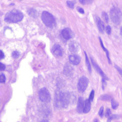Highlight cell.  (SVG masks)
<instances>
[{"instance_id": "cell-25", "label": "cell", "mask_w": 122, "mask_h": 122, "mask_svg": "<svg viewBox=\"0 0 122 122\" xmlns=\"http://www.w3.org/2000/svg\"><path fill=\"white\" fill-rule=\"evenodd\" d=\"M119 116L117 115H113V116H110L109 117H108V122H110L111 120H113V119H119Z\"/></svg>"}, {"instance_id": "cell-19", "label": "cell", "mask_w": 122, "mask_h": 122, "mask_svg": "<svg viewBox=\"0 0 122 122\" xmlns=\"http://www.w3.org/2000/svg\"><path fill=\"white\" fill-rule=\"evenodd\" d=\"M112 108L113 109H117V108L119 106V104L114 100V99H112Z\"/></svg>"}, {"instance_id": "cell-30", "label": "cell", "mask_w": 122, "mask_h": 122, "mask_svg": "<svg viewBox=\"0 0 122 122\" xmlns=\"http://www.w3.org/2000/svg\"><path fill=\"white\" fill-rule=\"evenodd\" d=\"M115 68L117 69V70L118 71V72L120 74V75H121L122 77V69L120 68L119 67H118L117 65H115Z\"/></svg>"}, {"instance_id": "cell-35", "label": "cell", "mask_w": 122, "mask_h": 122, "mask_svg": "<svg viewBox=\"0 0 122 122\" xmlns=\"http://www.w3.org/2000/svg\"><path fill=\"white\" fill-rule=\"evenodd\" d=\"M41 122H48L47 120H42V121H41Z\"/></svg>"}, {"instance_id": "cell-28", "label": "cell", "mask_w": 122, "mask_h": 122, "mask_svg": "<svg viewBox=\"0 0 122 122\" xmlns=\"http://www.w3.org/2000/svg\"><path fill=\"white\" fill-rule=\"evenodd\" d=\"M106 32L107 33V34L110 35L111 34V32H112V29H111V27L110 26H107L106 28Z\"/></svg>"}, {"instance_id": "cell-13", "label": "cell", "mask_w": 122, "mask_h": 122, "mask_svg": "<svg viewBox=\"0 0 122 122\" xmlns=\"http://www.w3.org/2000/svg\"><path fill=\"white\" fill-rule=\"evenodd\" d=\"M77 50H78V45L76 42H71L69 44V50L72 53H75L77 52Z\"/></svg>"}, {"instance_id": "cell-32", "label": "cell", "mask_w": 122, "mask_h": 122, "mask_svg": "<svg viewBox=\"0 0 122 122\" xmlns=\"http://www.w3.org/2000/svg\"><path fill=\"white\" fill-rule=\"evenodd\" d=\"M5 69V66L2 63H0V70L2 71V70H4Z\"/></svg>"}, {"instance_id": "cell-21", "label": "cell", "mask_w": 122, "mask_h": 122, "mask_svg": "<svg viewBox=\"0 0 122 122\" xmlns=\"http://www.w3.org/2000/svg\"><path fill=\"white\" fill-rule=\"evenodd\" d=\"M101 100H104V101H108V100H111V97L108 95H102L101 97Z\"/></svg>"}, {"instance_id": "cell-15", "label": "cell", "mask_w": 122, "mask_h": 122, "mask_svg": "<svg viewBox=\"0 0 122 122\" xmlns=\"http://www.w3.org/2000/svg\"><path fill=\"white\" fill-rule=\"evenodd\" d=\"M72 73H73V69L71 67H70V66L67 65L64 68V73L67 76H71L72 75Z\"/></svg>"}, {"instance_id": "cell-9", "label": "cell", "mask_w": 122, "mask_h": 122, "mask_svg": "<svg viewBox=\"0 0 122 122\" xmlns=\"http://www.w3.org/2000/svg\"><path fill=\"white\" fill-rule=\"evenodd\" d=\"M91 61H92V63L93 66H94V68L95 69V70L97 71V72L98 73H100V75H101V76H102V79H108V77H107V76H106V75H105L104 73V72L102 71V70H101V69H100V67L98 66V64H97L95 62V61L93 60L92 58H91Z\"/></svg>"}, {"instance_id": "cell-1", "label": "cell", "mask_w": 122, "mask_h": 122, "mask_svg": "<svg viewBox=\"0 0 122 122\" xmlns=\"http://www.w3.org/2000/svg\"><path fill=\"white\" fill-rule=\"evenodd\" d=\"M70 101V95L67 92L57 93L56 95L55 102L58 108H66Z\"/></svg>"}, {"instance_id": "cell-18", "label": "cell", "mask_w": 122, "mask_h": 122, "mask_svg": "<svg viewBox=\"0 0 122 122\" xmlns=\"http://www.w3.org/2000/svg\"><path fill=\"white\" fill-rule=\"evenodd\" d=\"M29 14L30 16L33 17H35L37 15V12L34 9H30L28 11Z\"/></svg>"}, {"instance_id": "cell-11", "label": "cell", "mask_w": 122, "mask_h": 122, "mask_svg": "<svg viewBox=\"0 0 122 122\" xmlns=\"http://www.w3.org/2000/svg\"><path fill=\"white\" fill-rule=\"evenodd\" d=\"M95 20H96L97 25L99 31H100L101 33H102L104 32V24L102 22V20H101L100 18L98 17H96V19H95Z\"/></svg>"}, {"instance_id": "cell-7", "label": "cell", "mask_w": 122, "mask_h": 122, "mask_svg": "<svg viewBox=\"0 0 122 122\" xmlns=\"http://www.w3.org/2000/svg\"><path fill=\"white\" fill-rule=\"evenodd\" d=\"M52 52L56 57H61L63 54V50L60 45L56 44L52 48Z\"/></svg>"}, {"instance_id": "cell-10", "label": "cell", "mask_w": 122, "mask_h": 122, "mask_svg": "<svg viewBox=\"0 0 122 122\" xmlns=\"http://www.w3.org/2000/svg\"><path fill=\"white\" fill-rule=\"evenodd\" d=\"M69 61L71 64L73 65H78L81 62V58L79 56H76V55H71L69 57Z\"/></svg>"}, {"instance_id": "cell-29", "label": "cell", "mask_w": 122, "mask_h": 122, "mask_svg": "<svg viewBox=\"0 0 122 122\" xmlns=\"http://www.w3.org/2000/svg\"><path fill=\"white\" fill-rule=\"evenodd\" d=\"M111 115V111L109 108H107V110H106V117H109Z\"/></svg>"}, {"instance_id": "cell-33", "label": "cell", "mask_w": 122, "mask_h": 122, "mask_svg": "<svg viewBox=\"0 0 122 122\" xmlns=\"http://www.w3.org/2000/svg\"><path fill=\"white\" fill-rule=\"evenodd\" d=\"M4 58V54L1 50H0V59H2Z\"/></svg>"}, {"instance_id": "cell-20", "label": "cell", "mask_w": 122, "mask_h": 122, "mask_svg": "<svg viewBox=\"0 0 122 122\" xmlns=\"http://www.w3.org/2000/svg\"><path fill=\"white\" fill-rule=\"evenodd\" d=\"M93 1L94 0H79L80 2L83 5L90 4H91L93 2Z\"/></svg>"}, {"instance_id": "cell-14", "label": "cell", "mask_w": 122, "mask_h": 122, "mask_svg": "<svg viewBox=\"0 0 122 122\" xmlns=\"http://www.w3.org/2000/svg\"><path fill=\"white\" fill-rule=\"evenodd\" d=\"M91 110V102L89 100H86L84 102V106H83V113H88Z\"/></svg>"}, {"instance_id": "cell-4", "label": "cell", "mask_w": 122, "mask_h": 122, "mask_svg": "<svg viewBox=\"0 0 122 122\" xmlns=\"http://www.w3.org/2000/svg\"><path fill=\"white\" fill-rule=\"evenodd\" d=\"M110 17L113 22L116 25H119L122 21V13L116 7H113L111 9Z\"/></svg>"}, {"instance_id": "cell-2", "label": "cell", "mask_w": 122, "mask_h": 122, "mask_svg": "<svg viewBox=\"0 0 122 122\" xmlns=\"http://www.w3.org/2000/svg\"><path fill=\"white\" fill-rule=\"evenodd\" d=\"M23 18L22 13L20 11L12 10L6 14L5 20L8 23H17L21 21Z\"/></svg>"}, {"instance_id": "cell-27", "label": "cell", "mask_w": 122, "mask_h": 122, "mask_svg": "<svg viewBox=\"0 0 122 122\" xmlns=\"http://www.w3.org/2000/svg\"><path fill=\"white\" fill-rule=\"evenodd\" d=\"M67 6L69 7H70V8H74V3L73 2H71V1H67Z\"/></svg>"}, {"instance_id": "cell-23", "label": "cell", "mask_w": 122, "mask_h": 122, "mask_svg": "<svg viewBox=\"0 0 122 122\" xmlns=\"http://www.w3.org/2000/svg\"><path fill=\"white\" fill-rule=\"evenodd\" d=\"M94 95H95V92H94V90H92L91 92L90 95H89V101H93V99L94 98Z\"/></svg>"}, {"instance_id": "cell-34", "label": "cell", "mask_w": 122, "mask_h": 122, "mask_svg": "<svg viewBox=\"0 0 122 122\" xmlns=\"http://www.w3.org/2000/svg\"><path fill=\"white\" fill-rule=\"evenodd\" d=\"M77 10H78L79 12L82 13V14H83V13H84V10H83L82 8H79V7H78V8H77Z\"/></svg>"}, {"instance_id": "cell-24", "label": "cell", "mask_w": 122, "mask_h": 122, "mask_svg": "<svg viewBox=\"0 0 122 122\" xmlns=\"http://www.w3.org/2000/svg\"><path fill=\"white\" fill-rule=\"evenodd\" d=\"M19 56H20V54H19V52H18V51H14V52H13V53H12V56H13V58H18V57H19Z\"/></svg>"}, {"instance_id": "cell-26", "label": "cell", "mask_w": 122, "mask_h": 122, "mask_svg": "<svg viewBox=\"0 0 122 122\" xmlns=\"http://www.w3.org/2000/svg\"><path fill=\"white\" fill-rule=\"evenodd\" d=\"M102 17L104 18V19L105 21H106V22H108V15H107V13H105V12H103V13H102Z\"/></svg>"}, {"instance_id": "cell-6", "label": "cell", "mask_w": 122, "mask_h": 122, "mask_svg": "<svg viewBox=\"0 0 122 122\" xmlns=\"http://www.w3.org/2000/svg\"><path fill=\"white\" fill-rule=\"evenodd\" d=\"M88 83H89V81H88V78H86V77H81L79 81L78 84H77L79 91L81 92H84L88 87Z\"/></svg>"}, {"instance_id": "cell-22", "label": "cell", "mask_w": 122, "mask_h": 122, "mask_svg": "<svg viewBox=\"0 0 122 122\" xmlns=\"http://www.w3.org/2000/svg\"><path fill=\"white\" fill-rule=\"evenodd\" d=\"M5 76L4 74L0 73V83H4L5 82Z\"/></svg>"}, {"instance_id": "cell-16", "label": "cell", "mask_w": 122, "mask_h": 122, "mask_svg": "<svg viewBox=\"0 0 122 122\" xmlns=\"http://www.w3.org/2000/svg\"><path fill=\"white\" fill-rule=\"evenodd\" d=\"M99 39H100V44H101V47H102V48L103 49V50L105 51V52H106V54H107V58H108V62H109L110 64H111V61H110V59L109 52H108V51L107 50V49L106 48H105V46H104L103 43H102V40H101V38H100H100H99Z\"/></svg>"}, {"instance_id": "cell-36", "label": "cell", "mask_w": 122, "mask_h": 122, "mask_svg": "<svg viewBox=\"0 0 122 122\" xmlns=\"http://www.w3.org/2000/svg\"><path fill=\"white\" fill-rule=\"evenodd\" d=\"M94 122H98V121H97V119H95V120H94Z\"/></svg>"}, {"instance_id": "cell-8", "label": "cell", "mask_w": 122, "mask_h": 122, "mask_svg": "<svg viewBox=\"0 0 122 122\" xmlns=\"http://www.w3.org/2000/svg\"><path fill=\"white\" fill-rule=\"evenodd\" d=\"M61 35L63 38L66 40L70 39L73 36L72 31L69 28H65L61 31Z\"/></svg>"}, {"instance_id": "cell-17", "label": "cell", "mask_w": 122, "mask_h": 122, "mask_svg": "<svg viewBox=\"0 0 122 122\" xmlns=\"http://www.w3.org/2000/svg\"><path fill=\"white\" fill-rule=\"evenodd\" d=\"M85 54L86 63V65H87V67H88V70H89V72L91 73V64H90V63H89V60H88V56H87L86 53V52H85Z\"/></svg>"}, {"instance_id": "cell-5", "label": "cell", "mask_w": 122, "mask_h": 122, "mask_svg": "<svg viewBox=\"0 0 122 122\" xmlns=\"http://www.w3.org/2000/svg\"><path fill=\"white\" fill-rule=\"evenodd\" d=\"M39 99L44 102H49L51 101V95L46 88H42L39 92Z\"/></svg>"}, {"instance_id": "cell-31", "label": "cell", "mask_w": 122, "mask_h": 122, "mask_svg": "<svg viewBox=\"0 0 122 122\" xmlns=\"http://www.w3.org/2000/svg\"><path fill=\"white\" fill-rule=\"evenodd\" d=\"M103 113H104V107H101V108H100V111H99L98 114L100 116L102 117V116H103Z\"/></svg>"}, {"instance_id": "cell-37", "label": "cell", "mask_w": 122, "mask_h": 122, "mask_svg": "<svg viewBox=\"0 0 122 122\" xmlns=\"http://www.w3.org/2000/svg\"><path fill=\"white\" fill-rule=\"evenodd\" d=\"M121 35H122V29H121Z\"/></svg>"}, {"instance_id": "cell-12", "label": "cell", "mask_w": 122, "mask_h": 122, "mask_svg": "<svg viewBox=\"0 0 122 122\" xmlns=\"http://www.w3.org/2000/svg\"><path fill=\"white\" fill-rule=\"evenodd\" d=\"M83 106H84V103H83V98L80 97L79 98L78 102H77V112H78L79 113H81L83 112Z\"/></svg>"}, {"instance_id": "cell-3", "label": "cell", "mask_w": 122, "mask_h": 122, "mask_svg": "<svg viewBox=\"0 0 122 122\" xmlns=\"http://www.w3.org/2000/svg\"><path fill=\"white\" fill-rule=\"evenodd\" d=\"M42 20L44 23L46 25L47 27H53L56 23L55 18L51 13H48V11H44L42 14Z\"/></svg>"}]
</instances>
